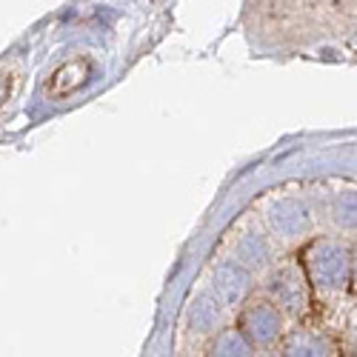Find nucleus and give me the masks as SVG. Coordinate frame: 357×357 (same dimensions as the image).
<instances>
[{"label":"nucleus","instance_id":"nucleus-1","mask_svg":"<svg viewBox=\"0 0 357 357\" xmlns=\"http://www.w3.org/2000/svg\"><path fill=\"white\" fill-rule=\"evenodd\" d=\"M249 332L260 340H269L278 335V312L269 303H260V309H255L249 314Z\"/></svg>","mask_w":357,"mask_h":357}]
</instances>
